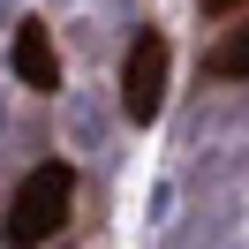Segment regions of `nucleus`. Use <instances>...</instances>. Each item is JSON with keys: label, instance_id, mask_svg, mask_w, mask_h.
<instances>
[{"label": "nucleus", "instance_id": "nucleus-1", "mask_svg": "<svg viewBox=\"0 0 249 249\" xmlns=\"http://www.w3.org/2000/svg\"><path fill=\"white\" fill-rule=\"evenodd\" d=\"M68 204H76V174L53 159V166H38V174H23V189H16V204L0 212V242L8 249H38V242H53V234L68 227Z\"/></svg>", "mask_w": 249, "mask_h": 249}, {"label": "nucleus", "instance_id": "nucleus-2", "mask_svg": "<svg viewBox=\"0 0 249 249\" xmlns=\"http://www.w3.org/2000/svg\"><path fill=\"white\" fill-rule=\"evenodd\" d=\"M166 38L159 31H143L136 46H128V61H121V113L128 121H159V106H166Z\"/></svg>", "mask_w": 249, "mask_h": 249}, {"label": "nucleus", "instance_id": "nucleus-3", "mask_svg": "<svg viewBox=\"0 0 249 249\" xmlns=\"http://www.w3.org/2000/svg\"><path fill=\"white\" fill-rule=\"evenodd\" d=\"M8 68L23 76V91H61V53H53V31H46L38 16H23V23H16Z\"/></svg>", "mask_w": 249, "mask_h": 249}, {"label": "nucleus", "instance_id": "nucleus-4", "mask_svg": "<svg viewBox=\"0 0 249 249\" xmlns=\"http://www.w3.org/2000/svg\"><path fill=\"white\" fill-rule=\"evenodd\" d=\"M204 68H212V76H227V83H249V16L227 23V38L204 53Z\"/></svg>", "mask_w": 249, "mask_h": 249}, {"label": "nucleus", "instance_id": "nucleus-5", "mask_svg": "<svg viewBox=\"0 0 249 249\" xmlns=\"http://www.w3.org/2000/svg\"><path fill=\"white\" fill-rule=\"evenodd\" d=\"M204 16H212V23H234V16H249V0H204Z\"/></svg>", "mask_w": 249, "mask_h": 249}]
</instances>
